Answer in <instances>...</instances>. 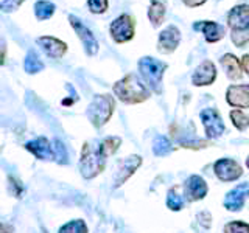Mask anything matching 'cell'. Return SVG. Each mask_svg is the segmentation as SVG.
Wrapping results in <instances>:
<instances>
[{"label":"cell","instance_id":"1","mask_svg":"<svg viewBox=\"0 0 249 233\" xmlns=\"http://www.w3.org/2000/svg\"><path fill=\"white\" fill-rule=\"evenodd\" d=\"M122 140L119 137H107L101 142L97 148H92L90 145H84L83 155L80 160V169L81 174L86 179L95 177L98 173H101L105 168L106 157L117 151L120 146Z\"/></svg>","mask_w":249,"mask_h":233},{"label":"cell","instance_id":"2","mask_svg":"<svg viewBox=\"0 0 249 233\" xmlns=\"http://www.w3.org/2000/svg\"><path fill=\"white\" fill-rule=\"evenodd\" d=\"M114 93L117 98L126 104L143 103L145 100L150 98V90L134 73H129L120 81H117L114 85Z\"/></svg>","mask_w":249,"mask_h":233},{"label":"cell","instance_id":"3","mask_svg":"<svg viewBox=\"0 0 249 233\" xmlns=\"http://www.w3.org/2000/svg\"><path fill=\"white\" fill-rule=\"evenodd\" d=\"M167 64L162 61H158L156 58L145 56L139 61V70L140 75L148 84V87L153 89L154 92H162V78L165 72Z\"/></svg>","mask_w":249,"mask_h":233},{"label":"cell","instance_id":"4","mask_svg":"<svg viewBox=\"0 0 249 233\" xmlns=\"http://www.w3.org/2000/svg\"><path fill=\"white\" fill-rule=\"evenodd\" d=\"M114 98L111 95H97L88 107V116L93 126L101 128L109 121L114 114Z\"/></svg>","mask_w":249,"mask_h":233},{"label":"cell","instance_id":"5","mask_svg":"<svg viewBox=\"0 0 249 233\" xmlns=\"http://www.w3.org/2000/svg\"><path fill=\"white\" fill-rule=\"evenodd\" d=\"M109 33L111 37L117 44L129 42L136 33V22L132 19V16L129 14H122L119 16L109 27Z\"/></svg>","mask_w":249,"mask_h":233},{"label":"cell","instance_id":"6","mask_svg":"<svg viewBox=\"0 0 249 233\" xmlns=\"http://www.w3.org/2000/svg\"><path fill=\"white\" fill-rule=\"evenodd\" d=\"M69 22H70V25H72V28L75 30V33L78 34V37H80V41L83 42L84 51L88 54H90V56L97 54L98 53V42H97L95 36L92 34V31L73 14L69 16Z\"/></svg>","mask_w":249,"mask_h":233},{"label":"cell","instance_id":"7","mask_svg":"<svg viewBox=\"0 0 249 233\" xmlns=\"http://www.w3.org/2000/svg\"><path fill=\"white\" fill-rule=\"evenodd\" d=\"M201 120H202V124H204L207 137L218 138L224 134V129H226L224 123L215 109H204V111L201 112Z\"/></svg>","mask_w":249,"mask_h":233},{"label":"cell","instance_id":"8","mask_svg":"<svg viewBox=\"0 0 249 233\" xmlns=\"http://www.w3.org/2000/svg\"><path fill=\"white\" fill-rule=\"evenodd\" d=\"M179 42H181V31L175 25H168L160 31L158 50L160 53H173L178 49Z\"/></svg>","mask_w":249,"mask_h":233},{"label":"cell","instance_id":"9","mask_svg":"<svg viewBox=\"0 0 249 233\" xmlns=\"http://www.w3.org/2000/svg\"><path fill=\"white\" fill-rule=\"evenodd\" d=\"M215 174L218 176V179L223 182H232V181H237V179L241 176V166L235 160H231V159H220L215 163Z\"/></svg>","mask_w":249,"mask_h":233},{"label":"cell","instance_id":"10","mask_svg":"<svg viewBox=\"0 0 249 233\" xmlns=\"http://www.w3.org/2000/svg\"><path fill=\"white\" fill-rule=\"evenodd\" d=\"M140 163H142V157H140V155H131V157L120 162L119 168H117V173L114 176L115 188H119L120 185H123L132 174H134V171L140 166Z\"/></svg>","mask_w":249,"mask_h":233},{"label":"cell","instance_id":"11","mask_svg":"<svg viewBox=\"0 0 249 233\" xmlns=\"http://www.w3.org/2000/svg\"><path fill=\"white\" fill-rule=\"evenodd\" d=\"M228 25L232 31H246L249 28V5L233 6L228 14Z\"/></svg>","mask_w":249,"mask_h":233},{"label":"cell","instance_id":"12","mask_svg":"<svg viewBox=\"0 0 249 233\" xmlns=\"http://www.w3.org/2000/svg\"><path fill=\"white\" fill-rule=\"evenodd\" d=\"M36 44L44 50L47 56H50L53 59H59L66 54L67 51V44L59 41V39L53 36H41L36 39Z\"/></svg>","mask_w":249,"mask_h":233},{"label":"cell","instance_id":"13","mask_svg":"<svg viewBox=\"0 0 249 233\" xmlns=\"http://www.w3.org/2000/svg\"><path fill=\"white\" fill-rule=\"evenodd\" d=\"M193 28L196 31H201L204 34L207 42H218L221 41L226 34V28L224 25H220V23L212 22V20H201V22H195Z\"/></svg>","mask_w":249,"mask_h":233},{"label":"cell","instance_id":"14","mask_svg":"<svg viewBox=\"0 0 249 233\" xmlns=\"http://www.w3.org/2000/svg\"><path fill=\"white\" fill-rule=\"evenodd\" d=\"M216 78V67L212 61H204L196 67L192 76V83L195 85H209Z\"/></svg>","mask_w":249,"mask_h":233},{"label":"cell","instance_id":"15","mask_svg":"<svg viewBox=\"0 0 249 233\" xmlns=\"http://www.w3.org/2000/svg\"><path fill=\"white\" fill-rule=\"evenodd\" d=\"M226 100L233 107H249V84L231 85L226 93Z\"/></svg>","mask_w":249,"mask_h":233},{"label":"cell","instance_id":"16","mask_svg":"<svg viewBox=\"0 0 249 233\" xmlns=\"http://www.w3.org/2000/svg\"><path fill=\"white\" fill-rule=\"evenodd\" d=\"M249 196V183H240L237 188H233L228 193L224 199V207L231 212H237L243 207L246 198Z\"/></svg>","mask_w":249,"mask_h":233},{"label":"cell","instance_id":"17","mask_svg":"<svg viewBox=\"0 0 249 233\" xmlns=\"http://www.w3.org/2000/svg\"><path fill=\"white\" fill-rule=\"evenodd\" d=\"M25 148L33 152L37 159L41 160H52L54 159V151H53V146L50 145V142L44 137H39V138H35L31 140V142H28L25 145Z\"/></svg>","mask_w":249,"mask_h":233},{"label":"cell","instance_id":"18","mask_svg":"<svg viewBox=\"0 0 249 233\" xmlns=\"http://www.w3.org/2000/svg\"><path fill=\"white\" fill-rule=\"evenodd\" d=\"M185 194L190 200H199L207 194V185L199 176H192L185 185Z\"/></svg>","mask_w":249,"mask_h":233},{"label":"cell","instance_id":"19","mask_svg":"<svg viewBox=\"0 0 249 233\" xmlns=\"http://www.w3.org/2000/svg\"><path fill=\"white\" fill-rule=\"evenodd\" d=\"M220 62H221L223 68L226 70V75H228L229 80L237 81V80H240L241 76H243V73H241L240 62H238V59L235 56H233V54L226 53L224 56L220 59Z\"/></svg>","mask_w":249,"mask_h":233},{"label":"cell","instance_id":"20","mask_svg":"<svg viewBox=\"0 0 249 233\" xmlns=\"http://www.w3.org/2000/svg\"><path fill=\"white\" fill-rule=\"evenodd\" d=\"M165 3L160 0H151V5L148 8V19L153 23V27H159L163 17H165Z\"/></svg>","mask_w":249,"mask_h":233},{"label":"cell","instance_id":"21","mask_svg":"<svg viewBox=\"0 0 249 233\" xmlns=\"http://www.w3.org/2000/svg\"><path fill=\"white\" fill-rule=\"evenodd\" d=\"M54 10H56L54 3L47 2V0H39V2L35 3V16L39 20L50 19L52 16L54 14Z\"/></svg>","mask_w":249,"mask_h":233},{"label":"cell","instance_id":"22","mask_svg":"<svg viewBox=\"0 0 249 233\" xmlns=\"http://www.w3.org/2000/svg\"><path fill=\"white\" fill-rule=\"evenodd\" d=\"M153 151H154L156 155L162 157V155H167V154H170L171 151H173V146H171V143L168 142L167 137L158 135L154 138V142H153Z\"/></svg>","mask_w":249,"mask_h":233},{"label":"cell","instance_id":"23","mask_svg":"<svg viewBox=\"0 0 249 233\" xmlns=\"http://www.w3.org/2000/svg\"><path fill=\"white\" fill-rule=\"evenodd\" d=\"M23 68H25L27 73L35 75L37 72H41V70L44 68V64L37 59V56L33 51H30L25 56V61H23Z\"/></svg>","mask_w":249,"mask_h":233},{"label":"cell","instance_id":"24","mask_svg":"<svg viewBox=\"0 0 249 233\" xmlns=\"http://www.w3.org/2000/svg\"><path fill=\"white\" fill-rule=\"evenodd\" d=\"M59 233H88V225L81 219L70 221L66 225H62L59 229Z\"/></svg>","mask_w":249,"mask_h":233},{"label":"cell","instance_id":"25","mask_svg":"<svg viewBox=\"0 0 249 233\" xmlns=\"http://www.w3.org/2000/svg\"><path fill=\"white\" fill-rule=\"evenodd\" d=\"M231 118L233 121V126H235L237 129H240V131H245L249 126V116L243 111H240V109L231 112Z\"/></svg>","mask_w":249,"mask_h":233},{"label":"cell","instance_id":"26","mask_svg":"<svg viewBox=\"0 0 249 233\" xmlns=\"http://www.w3.org/2000/svg\"><path fill=\"white\" fill-rule=\"evenodd\" d=\"M53 151H54V159H56L58 163H66L69 162V155L66 151V146L64 143H61L59 140H54L53 142Z\"/></svg>","mask_w":249,"mask_h":233},{"label":"cell","instance_id":"27","mask_svg":"<svg viewBox=\"0 0 249 233\" xmlns=\"http://www.w3.org/2000/svg\"><path fill=\"white\" fill-rule=\"evenodd\" d=\"M167 205L170 210H175V212H179V210L182 208L184 202H182V198L179 196L176 191H168V196H167Z\"/></svg>","mask_w":249,"mask_h":233},{"label":"cell","instance_id":"28","mask_svg":"<svg viewBox=\"0 0 249 233\" xmlns=\"http://www.w3.org/2000/svg\"><path fill=\"white\" fill-rule=\"evenodd\" d=\"M224 233H249V225L241 221H233L226 225Z\"/></svg>","mask_w":249,"mask_h":233},{"label":"cell","instance_id":"29","mask_svg":"<svg viewBox=\"0 0 249 233\" xmlns=\"http://www.w3.org/2000/svg\"><path fill=\"white\" fill-rule=\"evenodd\" d=\"M88 5L93 14H103L107 10V0H88Z\"/></svg>","mask_w":249,"mask_h":233},{"label":"cell","instance_id":"30","mask_svg":"<svg viewBox=\"0 0 249 233\" xmlns=\"http://www.w3.org/2000/svg\"><path fill=\"white\" fill-rule=\"evenodd\" d=\"M232 42L240 49H243L249 42V34H246V31H232Z\"/></svg>","mask_w":249,"mask_h":233},{"label":"cell","instance_id":"31","mask_svg":"<svg viewBox=\"0 0 249 233\" xmlns=\"http://www.w3.org/2000/svg\"><path fill=\"white\" fill-rule=\"evenodd\" d=\"M25 2V0H3L0 8H2L3 13H11V11H16L18 8Z\"/></svg>","mask_w":249,"mask_h":233},{"label":"cell","instance_id":"32","mask_svg":"<svg viewBox=\"0 0 249 233\" xmlns=\"http://www.w3.org/2000/svg\"><path fill=\"white\" fill-rule=\"evenodd\" d=\"M207 0H182V3L189 8H196V6H201L204 5Z\"/></svg>","mask_w":249,"mask_h":233},{"label":"cell","instance_id":"33","mask_svg":"<svg viewBox=\"0 0 249 233\" xmlns=\"http://www.w3.org/2000/svg\"><path fill=\"white\" fill-rule=\"evenodd\" d=\"M241 66H243L246 75L249 76V54H245L243 56V59H241Z\"/></svg>","mask_w":249,"mask_h":233},{"label":"cell","instance_id":"34","mask_svg":"<svg viewBox=\"0 0 249 233\" xmlns=\"http://www.w3.org/2000/svg\"><path fill=\"white\" fill-rule=\"evenodd\" d=\"M246 165H248V168H249V157H248V160H246Z\"/></svg>","mask_w":249,"mask_h":233},{"label":"cell","instance_id":"35","mask_svg":"<svg viewBox=\"0 0 249 233\" xmlns=\"http://www.w3.org/2000/svg\"><path fill=\"white\" fill-rule=\"evenodd\" d=\"M44 233H45V232H44Z\"/></svg>","mask_w":249,"mask_h":233}]
</instances>
